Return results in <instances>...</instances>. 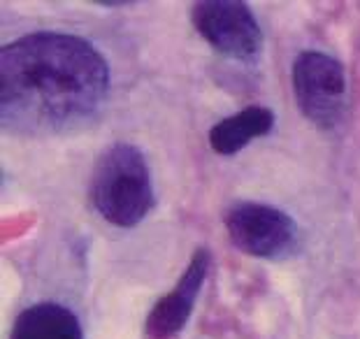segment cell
Listing matches in <instances>:
<instances>
[{
    "label": "cell",
    "mask_w": 360,
    "mask_h": 339,
    "mask_svg": "<svg viewBox=\"0 0 360 339\" xmlns=\"http://www.w3.org/2000/svg\"><path fill=\"white\" fill-rule=\"evenodd\" d=\"M207 269H210V253L205 249H198L195 256L191 258L188 267L184 269L177 286L151 307V312L147 316L149 337L170 339L181 333L184 326H186L191 319L198 293H200L202 283H205Z\"/></svg>",
    "instance_id": "8992f818"
},
{
    "label": "cell",
    "mask_w": 360,
    "mask_h": 339,
    "mask_svg": "<svg viewBox=\"0 0 360 339\" xmlns=\"http://www.w3.org/2000/svg\"><path fill=\"white\" fill-rule=\"evenodd\" d=\"M274 126V114L267 107L251 105L247 110L233 114L210 130V144L212 149L221 156H233L240 149H244L256 137H265Z\"/></svg>",
    "instance_id": "ba28073f"
},
{
    "label": "cell",
    "mask_w": 360,
    "mask_h": 339,
    "mask_svg": "<svg viewBox=\"0 0 360 339\" xmlns=\"http://www.w3.org/2000/svg\"><path fill=\"white\" fill-rule=\"evenodd\" d=\"M193 26L219 53L237 60H256L263 51V33L249 10L237 0H207L193 5Z\"/></svg>",
    "instance_id": "5b68a950"
},
{
    "label": "cell",
    "mask_w": 360,
    "mask_h": 339,
    "mask_svg": "<svg viewBox=\"0 0 360 339\" xmlns=\"http://www.w3.org/2000/svg\"><path fill=\"white\" fill-rule=\"evenodd\" d=\"M110 89V70L91 42L33 33L0 53V117L17 135H53L82 126Z\"/></svg>",
    "instance_id": "6da1fadb"
},
{
    "label": "cell",
    "mask_w": 360,
    "mask_h": 339,
    "mask_svg": "<svg viewBox=\"0 0 360 339\" xmlns=\"http://www.w3.org/2000/svg\"><path fill=\"white\" fill-rule=\"evenodd\" d=\"M91 203L112 226L133 228L154 207L151 172L133 144H112L96 160L91 174Z\"/></svg>",
    "instance_id": "7a4b0ae2"
},
{
    "label": "cell",
    "mask_w": 360,
    "mask_h": 339,
    "mask_svg": "<svg viewBox=\"0 0 360 339\" xmlns=\"http://www.w3.org/2000/svg\"><path fill=\"white\" fill-rule=\"evenodd\" d=\"M293 91L297 107L319 128H335L347 107V77L335 58L304 51L293 63Z\"/></svg>",
    "instance_id": "3957f363"
},
{
    "label": "cell",
    "mask_w": 360,
    "mask_h": 339,
    "mask_svg": "<svg viewBox=\"0 0 360 339\" xmlns=\"http://www.w3.org/2000/svg\"><path fill=\"white\" fill-rule=\"evenodd\" d=\"M231 242L247 256L283 258L295 249L297 226L286 212L260 203H237L224 217Z\"/></svg>",
    "instance_id": "277c9868"
},
{
    "label": "cell",
    "mask_w": 360,
    "mask_h": 339,
    "mask_svg": "<svg viewBox=\"0 0 360 339\" xmlns=\"http://www.w3.org/2000/svg\"><path fill=\"white\" fill-rule=\"evenodd\" d=\"M10 339H84V333L79 319L68 307L37 302L17 316Z\"/></svg>",
    "instance_id": "52a82bcc"
}]
</instances>
